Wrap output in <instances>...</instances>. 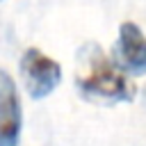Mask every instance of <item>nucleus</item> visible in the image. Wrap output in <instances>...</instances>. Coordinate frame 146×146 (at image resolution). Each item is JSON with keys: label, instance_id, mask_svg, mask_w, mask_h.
<instances>
[{"label": "nucleus", "instance_id": "1", "mask_svg": "<svg viewBox=\"0 0 146 146\" xmlns=\"http://www.w3.org/2000/svg\"><path fill=\"white\" fill-rule=\"evenodd\" d=\"M75 87L87 100L96 103H128L137 94L128 75L96 43H84L78 52Z\"/></svg>", "mask_w": 146, "mask_h": 146}, {"label": "nucleus", "instance_id": "2", "mask_svg": "<svg viewBox=\"0 0 146 146\" xmlns=\"http://www.w3.org/2000/svg\"><path fill=\"white\" fill-rule=\"evenodd\" d=\"M21 75L30 98L39 100L57 89L62 82V66L39 48H27L21 57Z\"/></svg>", "mask_w": 146, "mask_h": 146}, {"label": "nucleus", "instance_id": "3", "mask_svg": "<svg viewBox=\"0 0 146 146\" xmlns=\"http://www.w3.org/2000/svg\"><path fill=\"white\" fill-rule=\"evenodd\" d=\"M114 64L130 75H146V36L137 23H121L114 46Z\"/></svg>", "mask_w": 146, "mask_h": 146}, {"label": "nucleus", "instance_id": "4", "mask_svg": "<svg viewBox=\"0 0 146 146\" xmlns=\"http://www.w3.org/2000/svg\"><path fill=\"white\" fill-rule=\"evenodd\" d=\"M23 112L14 80L0 68V146H18Z\"/></svg>", "mask_w": 146, "mask_h": 146}]
</instances>
